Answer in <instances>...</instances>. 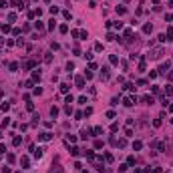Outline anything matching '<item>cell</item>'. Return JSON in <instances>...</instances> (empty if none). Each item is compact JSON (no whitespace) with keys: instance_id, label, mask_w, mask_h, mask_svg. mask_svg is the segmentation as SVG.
<instances>
[{"instance_id":"obj_11","label":"cell","mask_w":173,"mask_h":173,"mask_svg":"<svg viewBox=\"0 0 173 173\" xmlns=\"http://www.w3.org/2000/svg\"><path fill=\"white\" fill-rule=\"evenodd\" d=\"M69 89H70L69 85H60V93H69Z\"/></svg>"},{"instance_id":"obj_25","label":"cell","mask_w":173,"mask_h":173,"mask_svg":"<svg viewBox=\"0 0 173 173\" xmlns=\"http://www.w3.org/2000/svg\"><path fill=\"white\" fill-rule=\"evenodd\" d=\"M70 153H73L74 157H77V155H79V147H73V149H70Z\"/></svg>"},{"instance_id":"obj_29","label":"cell","mask_w":173,"mask_h":173,"mask_svg":"<svg viewBox=\"0 0 173 173\" xmlns=\"http://www.w3.org/2000/svg\"><path fill=\"white\" fill-rule=\"evenodd\" d=\"M0 153H6V147H4V145H0Z\"/></svg>"},{"instance_id":"obj_7","label":"cell","mask_w":173,"mask_h":173,"mask_svg":"<svg viewBox=\"0 0 173 173\" xmlns=\"http://www.w3.org/2000/svg\"><path fill=\"white\" fill-rule=\"evenodd\" d=\"M32 81H40V70H34V73H32Z\"/></svg>"},{"instance_id":"obj_4","label":"cell","mask_w":173,"mask_h":173,"mask_svg":"<svg viewBox=\"0 0 173 173\" xmlns=\"http://www.w3.org/2000/svg\"><path fill=\"white\" fill-rule=\"evenodd\" d=\"M20 143H22V137H20V135H16V137L12 139V145H16V147H18Z\"/></svg>"},{"instance_id":"obj_16","label":"cell","mask_w":173,"mask_h":173,"mask_svg":"<svg viewBox=\"0 0 173 173\" xmlns=\"http://www.w3.org/2000/svg\"><path fill=\"white\" fill-rule=\"evenodd\" d=\"M111 64H119V59L115 55H111Z\"/></svg>"},{"instance_id":"obj_17","label":"cell","mask_w":173,"mask_h":173,"mask_svg":"<svg viewBox=\"0 0 173 173\" xmlns=\"http://www.w3.org/2000/svg\"><path fill=\"white\" fill-rule=\"evenodd\" d=\"M95 147L101 149V147H103V141H101V139H97V141H95Z\"/></svg>"},{"instance_id":"obj_2","label":"cell","mask_w":173,"mask_h":173,"mask_svg":"<svg viewBox=\"0 0 173 173\" xmlns=\"http://www.w3.org/2000/svg\"><path fill=\"white\" fill-rule=\"evenodd\" d=\"M74 83H77V87H79V89H83V87H85V79H83V77H77V79H74Z\"/></svg>"},{"instance_id":"obj_12","label":"cell","mask_w":173,"mask_h":173,"mask_svg":"<svg viewBox=\"0 0 173 173\" xmlns=\"http://www.w3.org/2000/svg\"><path fill=\"white\" fill-rule=\"evenodd\" d=\"M16 70H18V64L12 63V64H10V73H16Z\"/></svg>"},{"instance_id":"obj_28","label":"cell","mask_w":173,"mask_h":173,"mask_svg":"<svg viewBox=\"0 0 173 173\" xmlns=\"http://www.w3.org/2000/svg\"><path fill=\"white\" fill-rule=\"evenodd\" d=\"M0 8H6V0H0Z\"/></svg>"},{"instance_id":"obj_8","label":"cell","mask_w":173,"mask_h":173,"mask_svg":"<svg viewBox=\"0 0 173 173\" xmlns=\"http://www.w3.org/2000/svg\"><path fill=\"white\" fill-rule=\"evenodd\" d=\"M66 141H69V143H74V141H77V137H74V135H66Z\"/></svg>"},{"instance_id":"obj_6","label":"cell","mask_w":173,"mask_h":173,"mask_svg":"<svg viewBox=\"0 0 173 173\" xmlns=\"http://www.w3.org/2000/svg\"><path fill=\"white\" fill-rule=\"evenodd\" d=\"M167 69H169V63H163L161 69H159V73H167Z\"/></svg>"},{"instance_id":"obj_24","label":"cell","mask_w":173,"mask_h":173,"mask_svg":"<svg viewBox=\"0 0 173 173\" xmlns=\"http://www.w3.org/2000/svg\"><path fill=\"white\" fill-rule=\"evenodd\" d=\"M117 12H119V14H125V12H127V10H125L123 6H117Z\"/></svg>"},{"instance_id":"obj_26","label":"cell","mask_w":173,"mask_h":173,"mask_svg":"<svg viewBox=\"0 0 173 173\" xmlns=\"http://www.w3.org/2000/svg\"><path fill=\"white\" fill-rule=\"evenodd\" d=\"M63 16H64L66 20H70V12H69V10H64V12H63Z\"/></svg>"},{"instance_id":"obj_27","label":"cell","mask_w":173,"mask_h":173,"mask_svg":"<svg viewBox=\"0 0 173 173\" xmlns=\"http://www.w3.org/2000/svg\"><path fill=\"white\" fill-rule=\"evenodd\" d=\"M73 101H74V97H73V95H66V103L70 105V103H73Z\"/></svg>"},{"instance_id":"obj_5","label":"cell","mask_w":173,"mask_h":173,"mask_svg":"<svg viewBox=\"0 0 173 173\" xmlns=\"http://www.w3.org/2000/svg\"><path fill=\"white\" fill-rule=\"evenodd\" d=\"M32 151H34L32 155H34L36 159H40V157H42V149H40V147H38V149H32Z\"/></svg>"},{"instance_id":"obj_23","label":"cell","mask_w":173,"mask_h":173,"mask_svg":"<svg viewBox=\"0 0 173 173\" xmlns=\"http://www.w3.org/2000/svg\"><path fill=\"white\" fill-rule=\"evenodd\" d=\"M59 12V6H50V14H56Z\"/></svg>"},{"instance_id":"obj_14","label":"cell","mask_w":173,"mask_h":173,"mask_svg":"<svg viewBox=\"0 0 173 173\" xmlns=\"http://www.w3.org/2000/svg\"><path fill=\"white\" fill-rule=\"evenodd\" d=\"M127 167H129L127 163H123V165H119V171H121V173H125V171H127Z\"/></svg>"},{"instance_id":"obj_9","label":"cell","mask_w":173,"mask_h":173,"mask_svg":"<svg viewBox=\"0 0 173 173\" xmlns=\"http://www.w3.org/2000/svg\"><path fill=\"white\" fill-rule=\"evenodd\" d=\"M34 28H36V30H42V28H44V24L38 20V22H34Z\"/></svg>"},{"instance_id":"obj_10","label":"cell","mask_w":173,"mask_h":173,"mask_svg":"<svg viewBox=\"0 0 173 173\" xmlns=\"http://www.w3.org/2000/svg\"><path fill=\"white\" fill-rule=\"evenodd\" d=\"M141 147H143V143H141V141H135V143H133V149H137V151H139Z\"/></svg>"},{"instance_id":"obj_19","label":"cell","mask_w":173,"mask_h":173,"mask_svg":"<svg viewBox=\"0 0 173 173\" xmlns=\"http://www.w3.org/2000/svg\"><path fill=\"white\" fill-rule=\"evenodd\" d=\"M60 32H63V34H64V32H69V26H66V24H60Z\"/></svg>"},{"instance_id":"obj_18","label":"cell","mask_w":173,"mask_h":173,"mask_svg":"<svg viewBox=\"0 0 173 173\" xmlns=\"http://www.w3.org/2000/svg\"><path fill=\"white\" fill-rule=\"evenodd\" d=\"M105 161H107V163H111V161H113V155L107 153V155H105Z\"/></svg>"},{"instance_id":"obj_3","label":"cell","mask_w":173,"mask_h":173,"mask_svg":"<svg viewBox=\"0 0 173 173\" xmlns=\"http://www.w3.org/2000/svg\"><path fill=\"white\" fill-rule=\"evenodd\" d=\"M143 103L145 105H151V103H153V97H151V95H145V97H143Z\"/></svg>"},{"instance_id":"obj_13","label":"cell","mask_w":173,"mask_h":173,"mask_svg":"<svg viewBox=\"0 0 173 173\" xmlns=\"http://www.w3.org/2000/svg\"><path fill=\"white\" fill-rule=\"evenodd\" d=\"M20 163L24 165V167H28V163H30V161H28V157H22V159H20Z\"/></svg>"},{"instance_id":"obj_20","label":"cell","mask_w":173,"mask_h":173,"mask_svg":"<svg viewBox=\"0 0 173 173\" xmlns=\"http://www.w3.org/2000/svg\"><path fill=\"white\" fill-rule=\"evenodd\" d=\"M95 50H97V52H101V50H103V44H101V42H97V44H95Z\"/></svg>"},{"instance_id":"obj_21","label":"cell","mask_w":173,"mask_h":173,"mask_svg":"<svg viewBox=\"0 0 173 173\" xmlns=\"http://www.w3.org/2000/svg\"><path fill=\"white\" fill-rule=\"evenodd\" d=\"M50 115H52V117H56V115H59V109H56V107H52V109H50Z\"/></svg>"},{"instance_id":"obj_22","label":"cell","mask_w":173,"mask_h":173,"mask_svg":"<svg viewBox=\"0 0 173 173\" xmlns=\"http://www.w3.org/2000/svg\"><path fill=\"white\" fill-rule=\"evenodd\" d=\"M8 20H10V22H14V20H16V14H14V12H10V14H8Z\"/></svg>"},{"instance_id":"obj_15","label":"cell","mask_w":173,"mask_h":173,"mask_svg":"<svg viewBox=\"0 0 173 173\" xmlns=\"http://www.w3.org/2000/svg\"><path fill=\"white\" fill-rule=\"evenodd\" d=\"M151 30H153V26H151V24H145V26H143V32H151Z\"/></svg>"},{"instance_id":"obj_30","label":"cell","mask_w":173,"mask_h":173,"mask_svg":"<svg viewBox=\"0 0 173 173\" xmlns=\"http://www.w3.org/2000/svg\"><path fill=\"white\" fill-rule=\"evenodd\" d=\"M171 123H173V117H171Z\"/></svg>"},{"instance_id":"obj_1","label":"cell","mask_w":173,"mask_h":173,"mask_svg":"<svg viewBox=\"0 0 173 173\" xmlns=\"http://www.w3.org/2000/svg\"><path fill=\"white\" fill-rule=\"evenodd\" d=\"M38 139L40 141H50V139H52V133H48V131H46V133H40Z\"/></svg>"}]
</instances>
